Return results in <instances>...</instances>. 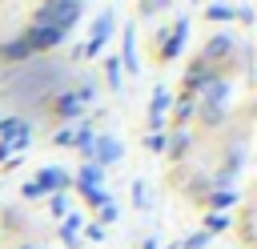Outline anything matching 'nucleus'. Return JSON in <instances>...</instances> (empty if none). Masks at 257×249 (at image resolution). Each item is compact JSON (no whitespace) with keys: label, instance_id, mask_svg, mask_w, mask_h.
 Segmentation results:
<instances>
[{"label":"nucleus","instance_id":"6","mask_svg":"<svg viewBox=\"0 0 257 249\" xmlns=\"http://www.w3.org/2000/svg\"><path fill=\"white\" fill-rule=\"evenodd\" d=\"M36 185H40L44 193H48V189H64V185H68V173H64V169H56V165H48V169H40Z\"/></svg>","mask_w":257,"mask_h":249},{"label":"nucleus","instance_id":"10","mask_svg":"<svg viewBox=\"0 0 257 249\" xmlns=\"http://www.w3.org/2000/svg\"><path fill=\"white\" fill-rule=\"evenodd\" d=\"M229 48H233V40H229V36H217V40H209V44H205V56H209V60H217V56H229Z\"/></svg>","mask_w":257,"mask_h":249},{"label":"nucleus","instance_id":"25","mask_svg":"<svg viewBox=\"0 0 257 249\" xmlns=\"http://www.w3.org/2000/svg\"><path fill=\"white\" fill-rule=\"evenodd\" d=\"M24 197H44V189H40V185L32 181V185H24Z\"/></svg>","mask_w":257,"mask_h":249},{"label":"nucleus","instance_id":"2","mask_svg":"<svg viewBox=\"0 0 257 249\" xmlns=\"http://www.w3.org/2000/svg\"><path fill=\"white\" fill-rule=\"evenodd\" d=\"M28 141H32V129H28V120H20V116H8V120H0V157H8V153H20Z\"/></svg>","mask_w":257,"mask_h":249},{"label":"nucleus","instance_id":"11","mask_svg":"<svg viewBox=\"0 0 257 249\" xmlns=\"http://www.w3.org/2000/svg\"><path fill=\"white\" fill-rule=\"evenodd\" d=\"M56 112H60V116H64V120H72V116H76V112H80V100H76V96H72V92H64V96H60V100H56Z\"/></svg>","mask_w":257,"mask_h":249},{"label":"nucleus","instance_id":"14","mask_svg":"<svg viewBox=\"0 0 257 249\" xmlns=\"http://www.w3.org/2000/svg\"><path fill=\"white\" fill-rule=\"evenodd\" d=\"M76 229H80V217L68 213V217H64V241H76Z\"/></svg>","mask_w":257,"mask_h":249},{"label":"nucleus","instance_id":"9","mask_svg":"<svg viewBox=\"0 0 257 249\" xmlns=\"http://www.w3.org/2000/svg\"><path fill=\"white\" fill-rule=\"evenodd\" d=\"M100 181H104V169H96V165H84V169H80V189H84V193L100 189Z\"/></svg>","mask_w":257,"mask_h":249},{"label":"nucleus","instance_id":"18","mask_svg":"<svg viewBox=\"0 0 257 249\" xmlns=\"http://www.w3.org/2000/svg\"><path fill=\"white\" fill-rule=\"evenodd\" d=\"M108 80H112V88H120V64L116 60H108Z\"/></svg>","mask_w":257,"mask_h":249},{"label":"nucleus","instance_id":"1","mask_svg":"<svg viewBox=\"0 0 257 249\" xmlns=\"http://www.w3.org/2000/svg\"><path fill=\"white\" fill-rule=\"evenodd\" d=\"M76 16H80V4L76 0H68V4H40L32 12V28H52V32L64 36L76 24Z\"/></svg>","mask_w":257,"mask_h":249},{"label":"nucleus","instance_id":"4","mask_svg":"<svg viewBox=\"0 0 257 249\" xmlns=\"http://www.w3.org/2000/svg\"><path fill=\"white\" fill-rule=\"evenodd\" d=\"M92 153H96V169L100 165H112V161H120V141L116 137H96L92 141Z\"/></svg>","mask_w":257,"mask_h":249},{"label":"nucleus","instance_id":"19","mask_svg":"<svg viewBox=\"0 0 257 249\" xmlns=\"http://www.w3.org/2000/svg\"><path fill=\"white\" fill-rule=\"evenodd\" d=\"M52 141H56V145H72V141H76V133H72V129H60Z\"/></svg>","mask_w":257,"mask_h":249},{"label":"nucleus","instance_id":"16","mask_svg":"<svg viewBox=\"0 0 257 249\" xmlns=\"http://www.w3.org/2000/svg\"><path fill=\"white\" fill-rule=\"evenodd\" d=\"M233 201H237V197H233V193H229V189H221V193H217V197H213V205H217V209H225V205H233Z\"/></svg>","mask_w":257,"mask_h":249},{"label":"nucleus","instance_id":"15","mask_svg":"<svg viewBox=\"0 0 257 249\" xmlns=\"http://www.w3.org/2000/svg\"><path fill=\"white\" fill-rule=\"evenodd\" d=\"M209 16H213V20H229L233 8H229V4H209Z\"/></svg>","mask_w":257,"mask_h":249},{"label":"nucleus","instance_id":"8","mask_svg":"<svg viewBox=\"0 0 257 249\" xmlns=\"http://www.w3.org/2000/svg\"><path fill=\"white\" fill-rule=\"evenodd\" d=\"M185 32H189V20H177V24H173V36H169V44H165V52H161L165 60H173V56L181 52V40H185Z\"/></svg>","mask_w":257,"mask_h":249},{"label":"nucleus","instance_id":"5","mask_svg":"<svg viewBox=\"0 0 257 249\" xmlns=\"http://www.w3.org/2000/svg\"><path fill=\"white\" fill-rule=\"evenodd\" d=\"M64 36L60 32H52V28H28V36H24V44L36 52V48H52V44H60Z\"/></svg>","mask_w":257,"mask_h":249},{"label":"nucleus","instance_id":"3","mask_svg":"<svg viewBox=\"0 0 257 249\" xmlns=\"http://www.w3.org/2000/svg\"><path fill=\"white\" fill-rule=\"evenodd\" d=\"M108 32H112V16L104 12V16L96 20V28H92V36H88V44L80 48V56H96V52L104 48V36H108Z\"/></svg>","mask_w":257,"mask_h":249},{"label":"nucleus","instance_id":"7","mask_svg":"<svg viewBox=\"0 0 257 249\" xmlns=\"http://www.w3.org/2000/svg\"><path fill=\"white\" fill-rule=\"evenodd\" d=\"M165 108H169V92H165V88H153V100H149V120H153V129H161Z\"/></svg>","mask_w":257,"mask_h":249},{"label":"nucleus","instance_id":"24","mask_svg":"<svg viewBox=\"0 0 257 249\" xmlns=\"http://www.w3.org/2000/svg\"><path fill=\"white\" fill-rule=\"evenodd\" d=\"M225 225H229V217H221V213H213V217H209V229H225Z\"/></svg>","mask_w":257,"mask_h":249},{"label":"nucleus","instance_id":"12","mask_svg":"<svg viewBox=\"0 0 257 249\" xmlns=\"http://www.w3.org/2000/svg\"><path fill=\"white\" fill-rule=\"evenodd\" d=\"M28 52H32V48H28L24 40H16V44H8V48H4V56H8V60H24Z\"/></svg>","mask_w":257,"mask_h":249},{"label":"nucleus","instance_id":"27","mask_svg":"<svg viewBox=\"0 0 257 249\" xmlns=\"http://www.w3.org/2000/svg\"><path fill=\"white\" fill-rule=\"evenodd\" d=\"M24 249H32V245H24Z\"/></svg>","mask_w":257,"mask_h":249},{"label":"nucleus","instance_id":"13","mask_svg":"<svg viewBox=\"0 0 257 249\" xmlns=\"http://www.w3.org/2000/svg\"><path fill=\"white\" fill-rule=\"evenodd\" d=\"M124 64H128V72H137V52H133V28L124 32Z\"/></svg>","mask_w":257,"mask_h":249},{"label":"nucleus","instance_id":"23","mask_svg":"<svg viewBox=\"0 0 257 249\" xmlns=\"http://www.w3.org/2000/svg\"><path fill=\"white\" fill-rule=\"evenodd\" d=\"M165 145H169V141H165V133H161V137H149V149H153V153H161Z\"/></svg>","mask_w":257,"mask_h":249},{"label":"nucleus","instance_id":"21","mask_svg":"<svg viewBox=\"0 0 257 249\" xmlns=\"http://www.w3.org/2000/svg\"><path fill=\"white\" fill-rule=\"evenodd\" d=\"M52 213H56V217H68V201H64V197H52Z\"/></svg>","mask_w":257,"mask_h":249},{"label":"nucleus","instance_id":"17","mask_svg":"<svg viewBox=\"0 0 257 249\" xmlns=\"http://www.w3.org/2000/svg\"><path fill=\"white\" fill-rule=\"evenodd\" d=\"M205 245H209V233H197V237L185 241V249H205Z\"/></svg>","mask_w":257,"mask_h":249},{"label":"nucleus","instance_id":"26","mask_svg":"<svg viewBox=\"0 0 257 249\" xmlns=\"http://www.w3.org/2000/svg\"><path fill=\"white\" fill-rule=\"evenodd\" d=\"M100 221H116V205H104L100 209Z\"/></svg>","mask_w":257,"mask_h":249},{"label":"nucleus","instance_id":"22","mask_svg":"<svg viewBox=\"0 0 257 249\" xmlns=\"http://www.w3.org/2000/svg\"><path fill=\"white\" fill-rule=\"evenodd\" d=\"M133 197H137V205H149V193H145V185H141V181L133 185Z\"/></svg>","mask_w":257,"mask_h":249},{"label":"nucleus","instance_id":"20","mask_svg":"<svg viewBox=\"0 0 257 249\" xmlns=\"http://www.w3.org/2000/svg\"><path fill=\"white\" fill-rule=\"evenodd\" d=\"M84 197H88L92 205H108V193H104V189H92V193H84Z\"/></svg>","mask_w":257,"mask_h":249}]
</instances>
